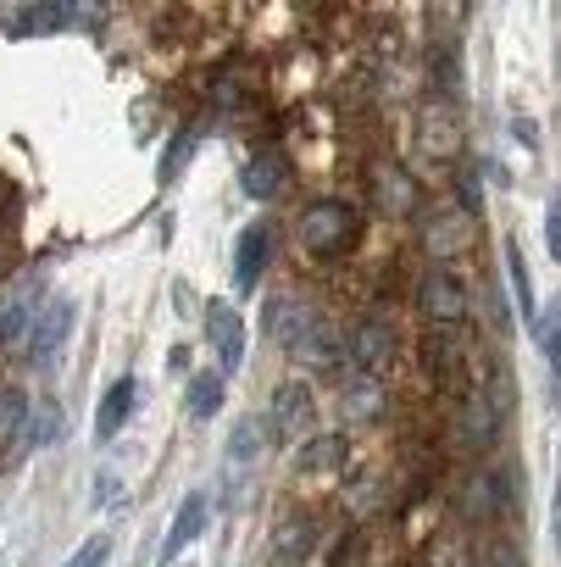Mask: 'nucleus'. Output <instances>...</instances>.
Wrapping results in <instances>:
<instances>
[{
	"mask_svg": "<svg viewBox=\"0 0 561 567\" xmlns=\"http://www.w3.org/2000/svg\"><path fill=\"white\" fill-rule=\"evenodd\" d=\"M417 140H423V151H428L434 162H456V156H461V106L428 95L423 112H417Z\"/></svg>",
	"mask_w": 561,
	"mask_h": 567,
	"instance_id": "obj_3",
	"label": "nucleus"
},
{
	"mask_svg": "<svg viewBox=\"0 0 561 567\" xmlns=\"http://www.w3.org/2000/svg\"><path fill=\"white\" fill-rule=\"evenodd\" d=\"M373 189H378V206L389 217H412L417 212V184H412V173L401 162H378L373 167Z\"/></svg>",
	"mask_w": 561,
	"mask_h": 567,
	"instance_id": "obj_10",
	"label": "nucleus"
},
{
	"mask_svg": "<svg viewBox=\"0 0 561 567\" xmlns=\"http://www.w3.org/2000/svg\"><path fill=\"white\" fill-rule=\"evenodd\" d=\"M417 307L434 329H461L467 323V284L450 267H428L417 284Z\"/></svg>",
	"mask_w": 561,
	"mask_h": 567,
	"instance_id": "obj_2",
	"label": "nucleus"
},
{
	"mask_svg": "<svg viewBox=\"0 0 561 567\" xmlns=\"http://www.w3.org/2000/svg\"><path fill=\"white\" fill-rule=\"evenodd\" d=\"M256 440H261V423H256V417H245V423L233 429V440H228L233 462H250V456H256Z\"/></svg>",
	"mask_w": 561,
	"mask_h": 567,
	"instance_id": "obj_26",
	"label": "nucleus"
},
{
	"mask_svg": "<svg viewBox=\"0 0 561 567\" xmlns=\"http://www.w3.org/2000/svg\"><path fill=\"white\" fill-rule=\"evenodd\" d=\"M506 272H511V296H517V312L528 323H539V307H533V284H528V261H522V245L506 239Z\"/></svg>",
	"mask_w": 561,
	"mask_h": 567,
	"instance_id": "obj_21",
	"label": "nucleus"
},
{
	"mask_svg": "<svg viewBox=\"0 0 561 567\" xmlns=\"http://www.w3.org/2000/svg\"><path fill=\"white\" fill-rule=\"evenodd\" d=\"M195 145H200V128H195V123H184V128L173 134L167 156H162V184H178V173H184V162L195 156Z\"/></svg>",
	"mask_w": 561,
	"mask_h": 567,
	"instance_id": "obj_23",
	"label": "nucleus"
},
{
	"mask_svg": "<svg viewBox=\"0 0 561 567\" xmlns=\"http://www.w3.org/2000/svg\"><path fill=\"white\" fill-rule=\"evenodd\" d=\"M40 296H45V278H23V284H12L7 296H0V346H29V334H34V323H40Z\"/></svg>",
	"mask_w": 561,
	"mask_h": 567,
	"instance_id": "obj_4",
	"label": "nucleus"
},
{
	"mask_svg": "<svg viewBox=\"0 0 561 567\" xmlns=\"http://www.w3.org/2000/svg\"><path fill=\"white\" fill-rule=\"evenodd\" d=\"M533 340H539L544 362H550V368H555V379H561V301H550V312L533 323Z\"/></svg>",
	"mask_w": 561,
	"mask_h": 567,
	"instance_id": "obj_25",
	"label": "nucleus"
},
{
	"mask_svg": "<svg viewBox=\"0 0 561 567\" xmlns=\"http://www.w3.org/2000/svg\"><path fill=\"white\" fill-rule=\"evenodd\" d=\"M206 340L217 351V373H239L245 362V318L228 307V301H206Z\"/></svg>",
	"mask_w": 561,
	"mask_h": 567,
	"instance_id": "obj_6",
	"label": "nucleus"
},
{
	"mask_svg": "<svg viewBox=\"0 0 561 567\" xmlns=\"http://www.w3.org/2000/svg\"><path fill=\"white\" fill-rule=\"evenodd\" d=\"M295 228H301V245H307L318 261H340V256H351L356 239H362V212H356L351 200L323 195V200H312V206L301 212Z\"/></svg>",
	"mask_w": 561,
	"mask_h": 567,
	"instance_id": "obj_1",
	"label": "nucleus"
},
{
	"mask_svg": "<svg viewBox=\"0 0 561 567\" xmlns=\"http://www.w3.org/2000/svg\"><path fill=\"white\" fill-rule=\"evenodd\" d=\"M284 156H278V151H256L250 162H245V173H239V184H245V195L250 200H272L278 195V184H284Z\"/></svg>",
	"mask_w": 561,
	"mask_h": 567,
	"instance_id": "obj_13",
	"label": "nucleus"
},
{
	"mask_svg": "<svg viewBox=\"0 0 561 567\" xmlns=\"http://www.w3.org/2000/svg\"><path fill=\"white\" fill-rule=\"evenodd\" d=\"M340 467H345V434H318V440H307L301 473L323 478V473H340Z\"/></svg>",
	"mask_w": 561,
	"mask_h": 567,
	"instance_id": "obj_18",
	"label": "nucleus"
},
{
	"mask_svg": "<svg viewBox=\"0 0 561 567\" xmlns=\"http://www.w3.org/2000/svg\"><path fill=\"white\" fill-rule=\"evenodd\" d=\"M351 362L373 379V373H384L395 357H401V334H395V323L389 318H362L356 329H351Z\"/></svg>",
	"mask_w": 561,
	"mask_h": 567,
	"instance_id": "obj_5",
	"label": "nucleus"
},
{
	"mask_svg": "<svg viewBox=\"0 0 561 567\" xmlns=\"http://www.w3.org/2000/svg\"><path fill=\"white\" fill-rule=\"evenodd\" d=\"M206 517H211V501H206V495H189V501L178 506V517H173V528H167V539H162V567H173V561L200 539Z\"/></svg>",
	"mask_w": 561,
	"mask_h": 567,
	"instance_id": "obj_9",
	"label": "nucleus"
},
{
	"mask_svg": "<svg viewBox=\"0 0 561 567\" xmlns=\"http://www.w3.org/2000/svg\"><path fill=\"white\" fill-rule=\"evenodd\" d=\"M106 550H112V539H106V534H95V539H84V545L67 556V567H101V561H106Z\"/></svg>",
	"mask_w": 561,
	"mask_h": 567,
	"instance_id": "obj_27",
	"label": "nucleus"
},
{
	"mask_svg": "<svg viewBox=\"0 0 561 567\" xmlns=\"http://www.w3.org/2000/svg\"><path fill=\"white\" fill-rule=\"evenodd\" d=\"M267 256H272V223H245L239 228V245H233V284H239V296L261 284Z\"/></svg>",
	"mask_w": 561,
	"mask_h": 567,
	"instance_id": "obj_7",
	"label": "nucleus"
},
{
	"mask_svg": "<svg viewBox=\"0 0 561 567\" xmlns=\"http://www.w3.org/2000/svg\"><path fill=\"white\" fill-rule=\"evenodd\" d=\"M362 545H367V539H362V534H345V539H340V545H334V556H329V567H351V561H356V556H362Z\"/></svg>",
	"mask_w": 561,
	"mask_h": 567,
	"instance_id": "obj_30",
	"label": "nucleus"
},
{
	"mask_svg": "<svg viewBox=\"0 0 561 567\" xmlns=\"http://www.w3.org/2000/svg\"><path fill=\"white\" fill-rule=\"evenodd\" d=\"M12 200H18V184H12V178H0V212H7Z\"/></svg>",
	"mask_w": 561,
	"mask_h": 567,
	"instance_id": "obj_33",
	"label": "nucleus"
},
{
	"mask_svg": "<svg viewBox=\"0 0 561 567\" xmlns=\"http://www.w3.org/2000/svg\"><path fill=\"white\" fill-rule=\"evenodd\" d=\"M295 357H301L307 368H340V362H351V346L334 334V323H329V318H318V323L307 329V340L295 346Z\"/></svg>",
	"mask_w": 561,
	"mask_h": 567,
	"instance_id": "obj_11",
	"label": "nucleus"
},
{
	"mask_svg": "<svg viewBox=\"0 0 561 567\" xmlns=\"http://www.w3.org/2000/svg\"><path fill=\"white\" fill-rule=\"evenodd\" d=\"M467 239H472V217H434L428 223V234H423V245L439 256V267H445V256H456V250H467Z\"/></svg>",
	"mask_w": 561,
	"mask_h": 567,
	"instance_id": "obj_16",
	"label": "nucleus"
},
{
	"mask_svg": "<svg viewBox=\"0 0 561 567\" xmlns=\"http://www.w3.org/2000/svg\"><path fill=\"white\" fill-rule=\"evenodd\" d=\"M345 412H351V417H378V412H384V384L362 373V379L345 390Z\"/></svg>",
	"mask_w": 561,
	"mask_h": 567,
	"instance_id": "obj_24",
	"label": "nucleus"
},
{
	"mask_svg": "<svg viewBox=\"0 0 561 567\" xmlns=\"http://www.w3.org/2000/svg\"><path fill=\"white\" fill-rule=\"evenodd\" d=\"M544 245H550V256L561 261V189H555L550 206H544Z\"/></svg>",
	"mask_w": 561,
	"mask_h": 567,
	"instance_id": "obj_28",
	"label": "nucleus"
},
{
	"mask_svg": "<svg viewBox=\"0 0 561 567\" xmlns=\"http://www.w3.org/2000/svg\"><path fill=\"white\" fill-rule=\"evenodd\" d=\"M134 401H139V384H134V379H117V384L106 390L101 412H95V434H101V440H112V434L134 417Z\"/></svg>",
	"mask_w": 561,
	"mask_h": 567,
	"instance_id": "obj_15",
	"label": "nucleus"
},
{
	"mask_svg": "<svg viewBox=\"0 0 561 567\" xmlns=\"http://www.w3.org/2000/svg\"><path fill=\"white\" fill-rule=\"evenodd\" d=\"M267 318H272V340L290 346V351H295V346L307 340V329L318 323V318L307 312V301H295V296H278V301L267 307Z\"/></svg>",
	"mask_w": 561,
	"mask_h": 567,
	"instance_id": "obj_14",
	"label": "nucleus"
},
{
	"mask_svg": "<svg viewBox=\"0 0 561 567\" xmlns=\"http://www.w3.org/2000/svg\"><path fill=\"white\" fill-rule=\"evenodd\" d=\"M506 484H500V473H478L472 484H467V495H461V512L472 517V523H484V517H495L500 506H506V495H500Z\"/></svg>",
	"mask_w": 561,
	"mask_h": 567,
	"instance_id": "obj_19",
	"label": "nucleus"
},
{
	"mask_svg": "<svg viewBox=\"0 0 561 567\" xmlns=\"http://www.w3.org/2000/svg\"><path fill=\"white\" fill-rule=\"evenodd\" d=\"M550 539L561 545V478H555V512H550Z\"/></svg>",
	"mask_w": 561,
	"mask_h": 567,
	"instance_id": "obj_32",
	"label": "nucleus"
},
{
	"mask_svg": "<svg viewBox=\"0 0 561 567\" xmlns=\"http://www.w3.org/2000/svg\"><path fill=\"white\" fill-rule=\"evenodd\" d=\"M106 501H117V478H112V473L95 478V506H106Z\"/></svg>",
	"mask_w": 561,
	"mask_h": 567,
	"instance_id": "obj_31",
	"label": "nucleus"
},
{
	"mask_svg": "<svg viewBox=\"0 0 561 567\" xmlns=\"http://www.w3.org/2000/svg\"><path fill=\"white\" fill-rule=\"evenodd\" d=\"M73 23H79V12H67V7H34V12L12 18L7 34H45V29H73Z\"/></svg>",
	"mask_w": 561,
	"mask_h": 567,
	"instance_id": "obj_22",
	"label": "nucleus"
},
{
	"mask_svg": "<svg viewBox=\"0 0 561 567\" xmlns=\"http://www.w3.org/2000/svg\"><path fill=\"white\" fill-rule=\"evenodd\" d=\"M23 412H29V401H23V395H0V434L18 429V423H23Z\"/></svg>",
	"mask_w": 561,
	"mask_h": 567,
	"instance_id": "obj_29",
	"label": "nucleus"
},
{
	"mask_svg": "<svg viewBox=\"0 0 561 567\" xmlns=\"http://www.w3.org/2000/svg\"><path fill=\"white\" fill-rule=\"evenodd\" d=\"M307 412H312L307 384H278V390H272V440H290V434L307 423Z\"/></svg>",
	"mask_w": 561,
	"mask_h": 567,
	"instance_id": "obj_12",
	"label": "nucleus"
},
{
	"mask_svg": "<svg viewBox=\"0 0 561 567\" xmlns=\"http://www.w3.org/2000/svg\"><path fill=\"white\" fill-rule=\"evenodd\" d=\"M312 545H318V523L312 517H295L290 528H278V567H301L307 556H312Z\"/></svg>",
	"mask_w": 561,
	"mask_h": 567,
	"instance_id": "obj_17",
	"label": "nucleus"
},
{
	"mask_svg": "<svg viewBox=\"0 0 561 567\" xmlns=\"http://www.w3.org/2000/svg\"><path fill=\"white\" fill-rule=\"evenodd\" d=\"M222 395H228V379L222 373H195L189 379V417H217L222 412Z\"/></svg>",
	"mask_w": 561,
	"mask_h": 567,
	"instance_id": "obj_20",
	"label": "nucleus"
},
{
	"mask_svg": "<svg viewBox=\"0 0 561 567\" xmlns=\"http://www.w3.org/2000/svg\"><path fill=\"white\" fill-rule=\"evenodd\" d=\"M67 334H73V301H45V312H40V323H34V334H29L34 368H51V357L67 346Z\"/></svg>",
	"mask_w": 561,
	"mask_h": 567,
	"instance_id": "obj_8",
	"label": "nucleus"
}]
</instances>
